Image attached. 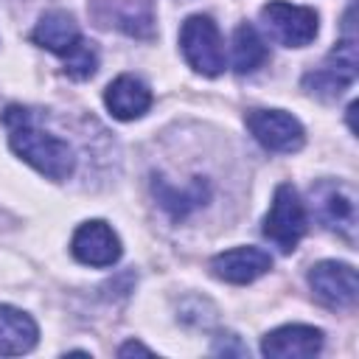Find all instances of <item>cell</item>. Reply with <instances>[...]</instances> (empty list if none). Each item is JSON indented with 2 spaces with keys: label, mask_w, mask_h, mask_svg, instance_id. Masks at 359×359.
Listing matches in <instances>:
<instances>
[{
  "label": "cell",
  "mask_w": 359,
  "mask_h": 359,
  "mask_svg": "<svg viewBox=\"0 0 359 359\" xmlns=\"http://www.w3.org/2000/svg\"><path fill=\"white\" fill-rule=\"evenodd\" d=\"M6 126H8V146L17 157H22L28 165H34L42 177L48 180H67L76 168V154L73 149L50 135V132H42L28 109H20V107H8L6 115H3Z\"/></svg>",
  "instance_id": "cell-1"
},
{
  "label": "cell",
  "mask_w": 359,
  "mask_h": 359,
  "mask_svg": "<svg viewBox=\"0 0 359 359\" xmlns=\"http://www.w3.org/2000/svg\"><path fill=\"white\" fill-rule=\"evenodd\" d=\"M34 42L65 62V73L73 79H90L98 67L95 48L81 36L76 20L67 11H45L34 28Z\"/></svg>",
  "instance_id": "cell-2"
},
{
  "label": "cell",
  "mask_w": 359,
  "mask_h": 359,
  "mask_svg": "<svg viewBox=\"0 0 359 359\" xmlns=\"http://www.w3.org/2000/svg\"><path fill=\"white\" fill-rule=\"evenodd\" d=\"M180 48L185 62L202 76H219L224 70V42L216 22L208 14H194L180 28Z\"/></svg>",
  "instance_id": "cell-3"
},
{
  "label": "cell",
  "mask_w": 359,
  "mask_h": 359,
  "mask_svg": "<svg viewBox=\"0 0 359 359\" xmlns=\"http://www.w3.org/2000/svg\"><path fill=\"white\" fill-rule=\"evenodd\" d=\"M303 233H306V208L300 202V194L289 182H280L275 188L269 213L264 216V236L280 252H292L300 244Z\"/></svg>",
  "instance_id": "cell-4"
},
{
  "label": "cell",
  "mask_w": 359,
  "mask_h": 359,
  "mask_svg": "<svg viewBox=\"0 0 359 359\" xmlns=\"http://www.w3.org/2000/svg\"><path fill=\"white\" fill-rule=\"evenodd\" d=\"M261 22L286 48H306L317 36L314 8L294 6V3H286V0H269L261 8Z\"/></svg>",
  "instance_id": "cell-5"
},
{
  "label": "cell",
  "mask_w": 359,
  "mask_h": 359,
  "mask_svg": "<svg viewBox=\"0 0 359 359\" xmlns=\"http://www.w3.org/2000/svg\"><path fill=\"white\" fill-rule=\"evenodd\" d=\"M356 67H359L356 42L342 39L317 70L303 76V87L317 98H337L342 90H348L356 81Z\"/></svg>",
  "instance_id": "cell-6"
},
{
  "label": "cell",
  "mask_w": 359,
  "mask_h": 359,
  "mask_svg": "<svg viewBox=\"0 0 359 359\" xmlns=\"http://www.w3.org/2000/svg\"><path fill=\"white\" fill-rule=\"evenodd\" d=\"M247 129L252 132V137L264 149L280 151V154L297 151L306 140L300 121L283 109H250L247 112Z\"/></svg>",
  "instance_id": "cell-7"
},
{
  "label": "cell",
  "mask_w": 359,
  "mask_h": 359,
  "mask_svg": "<svg viewBox=\"0 0 359 359\" xmlns=\"http://www.w3.org/2000/svg\"><path fill=\"white\" fill-rule=\"evenodd\" d=\"M309 286L331 309H348L359 297V278L351 264L320 261L309 269Z\"/></svg>",
  "instance_id": "cell-8"
},
{
  "label": "cell",
  "mask_w": 359,
  "mask_h": 359,
  "mask_svg": "<svg viewBox=\"0 0 359 359\" xmlns=\"http://www.w3.org/2000/svg\"><path fill=\"white\" fill-rule=\"evenodd\" d=\"M70 252L76 261H81L87 266H112L123 250H121L118 233L107 222L93 219V222L79 224V230L73 233V241H70Z\"/></svg>",
  "instance_id": "cell-9"
},
{
  "label": "cell",
  "mask_w": 359,
  "mask_h": 359,
  "mask_svg": "<svg viewBox=\"0 0 359 359\" xmlns=\"http://www.w3.org/2000/svg\"><path fill=\"white\" fill-rule=\"evenodd\" d=\"M323 331L314 325H280L261 339V353L272 359H306L320 353Z\"/></svg>",
  "instance_id": "cell-10"
},
{
  "label": "cell",
  "mask_w": 359,
  "mask_h": 359,
  "mask_svg": "<svg viewBox=\"0 0 359 359\" xmlns=\"http://www.w3.org/2000/svg\"><path fill=\"white\" fill-rule=\"evenodd\" d=\"M210 269L216 278H222L227 283H252L255 278H261L264 272L272 269V258H269V252H264L258 247H236V250H224V252L213 255Z\"/></svg>",
  "instance_id": "cell-11"
},
{
  "label": "cell",
  "mask_w": 359,
  "mask_h": 359,
  "mask_svg": "<svg viewBox=\"0 0 359 359\" xmlns=\"http://www.w3.org/2000/svg\"><path fill=\"white\" fill-rule=\"evenodd\" d=\"M104 104H107V109H109L112 118H118V121H135V118H143L149 112V107H151V90L140 79L123 73V76H118L115 81L107 84Z\"/></svg>",
  "instance_id": "cell-12"
},
{
  "label": "cell",
  "mask_w": 359,
  "mask_h": 359,
  "mask_svg": "<svg viewBox=\"0 0 359 359\" xmlns=\"http://www.w3.org/2000/svg\"><path fill=\"white\" fill-rule=\"evenodd\" d=\"M317 210H320V219L325 222V227L342 233L345 238L353 236V227H356V205H353V196L351 191H345L339 182H328L323 188H317Z\"/></svg>",
  "instance_id": "cell-13"
},
{
  "label": "cell",
  "mask_w": 359,
  "mask_h": 359,
  "mask_svg": "<svg viewBox=\"0 0 359 359\" xmlns=\"http://www.w3.org/2000/svg\"><path fill=\"white\" fill-rule=\"evenodd\" d=\"M95 6L104 25H115L135 36H146L151 31L149 0H95Z\"/></svg>",
  "instance_id": "cell-14"
},
{
  "label": "cell",
  "mask_w": 359,
  "mask_h": 359,
  "mask_svg": "<svg viewBox=\"0 0 359 359\" xmlns=\"http://www.w3.org/2000/svg\"><path fill=\"white\" fill-rule=\"evenodd\" d=\"M39 339L36 323L14 309V306H0V353L3 356H20L28 353Z\"/></svg>",
  "instance_id": "cell-15"
},
{
  "label": "cell",
  "mask_w": 359,
  "mask_h": 359,
  "mask_svg": "<svg viewBox=\"0 0 359 359\" xmlns=\"http://www.w3.org/2000/svg\"><path fill=\"white\" fill-rule=\"evenodd\" d=\"M266 45L261 39V34L250 25V22H241L233 34V67L236 73H252L258 70L264 62H266Z\"/></svg>",
  "instance_id": "cell-16"
},
{
  "label": "cell",
  "mask_w": 359,
  "mask_h": 359,
  "mask_svg": "<svg viewBox=\"0 0 359 359\" xmlns=\"http://www.w3.org/2000/svg\"><path fill=\"white\" fill-rule=\"evenodd\" d=\"M132 353H140V356H151L154 351H151V348H146V345H140V342H135V339L118 348V356H132Z\"/></svg>",
  "instance_id": "cell-17"
}]
</instances>
